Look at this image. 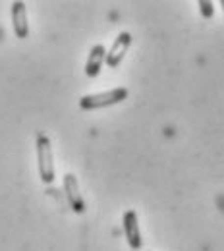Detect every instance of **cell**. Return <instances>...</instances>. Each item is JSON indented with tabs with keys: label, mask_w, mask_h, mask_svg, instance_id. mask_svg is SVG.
Masks as SVG:
<instances>
[{
	"label": "cell",
	"mask_w": 224,
	"mask_h": 251,
	"mask_svg": "<svg viewBox=\"0 0 224 251\" xmlns=\"http://www.w3.org/2000/svg\"><path fill=\"white\" fill-rule=\"evenodd\" d=\"M37 166H39V176L43 184H52L54 182V157H52V143L47 133L39 131L37 133Z\"/></svg>",
	"instance_id": "cell-1"
},
{
	"label": "cell",
	"mask_w": 224,
	"mask_h": 251,
	"mask_svg": "<svg viewBox=\"0 0 224 251\" xmlns=\"http://www.w3.org/2000/svg\"><path fill=\"white\" fill-rule=\"evenodd\" d=\"M128 89L126 87H114L108 89L104 93H95V95H83L79 99V106L83 110H97V108H104V106H112L118 104L122 100L128 99Z\"/></svg>",
	"instance_id": "cell-2"
},
{
	"label": "cell",
	"mask_w": 224,
	"mask_h": 251,
	"mask_svg": "<svg viewBox=\"0 0 224 251\" xmlns=\"http://www.w3.org/2000/svg\"><path fill=\"white\" fill-rule=\"evenodd\" d=\"M64 193L72 211L77 213V215H83L85 213V199L79 191V182H77L75 174H72V172L64 174Z\"/></svg>",
	"instance_id": "cell-3"
},
{
	"label": "cell",
	"mask_w": 224,
	"mask_h": 251,
	"mask_svg": "<svg viewBox=\"0 0 224 251\" xmlns=\"http://www.w3.org/2000/svg\"><path fill=\"white\" fill-rule=\"evenodd\" d=\"M131 33L128 31H122L118 33V37L114 39V43H112V47H110V50H106V66L108 68H118L122 60H124V56H126V52H128L129 45H131Z\"/></svg>",
	"instance_id": "cell-4"
},
{
	"label": "cell",
	"mask_w": 224,
	"mask_h": 251,
	"mask_svg": "<svg viewBox=\"0 0 224 251\" xmlns=\"http://www.w3.org/2000/svg\"><path fill=\"white\" fill-rule=\"evenodd\" d=\"M122 224H124V234L128 240V246L133 251L141 250L143 240H141V230H139V220H137V213L133 209H128L122 217Z\"/></svg>",
	"instance_id": "cell-5"
},
{
	"label": "cell",
	"mask_w": 224,
	"mask_h": 251,
	"mask_svg": "<svg viewBox=\"0 0 224 251\" xmlns=\"http://www.w3.org/2000/svg\"><path fill=\"white\" fill-rule=\"evenodd\" d=\"M12 24H14V33L18 39H27L29 35V24H27V8L25 2L16 0L12 4Z\"/></svg>",
	"instance_id": "cell-6"
},
{
	"label": "cell",
	"mask_w": 224,
	"mask_h": 251,
	"mask_svg": "<svg viewBox=\"0 0 224 251\" xmlns=\"http://www.w3.org/2000/svg\"><path fill=\"white\" fill-rule=\"evenodd\" d=\"M106 62V49L102 45H95L87 56V64H85V75L87 77H97L102 70V64Z\"/></svg>",
	"instance_id": "cell-7"
},
{
	"label": "cell",
	"mask_w": 224,
	"mask_h": 251,
	"mask_svg": "<svg viewBox=\"0 0 224 251\" xmlns=\"http://www.w3.org/2000/svg\"><path fill=\"white\" fill-rule=\"evenodd\" d=\"M197 6H199V10H201V16H203V18L209 20V18L215 16V4H213V2H209V0H199Z\"/></svg>",
	"instance_id": "cell-8"
},
{
	"label": "cell",
	"mask_w": 224,
	"mask_h": 251,
	"mask_svg": "<svg viewBox=\"0 0 224 251\" xmlns=\"http://www.w3.org/2000/svg\"><path fill=\"white\" fill-rule=\"evenodd\" d=\"M221 4H223V10H224V0H223V2H221Z\"/></svg>",
	"instance_id": "cell-9"
}]
</instances>
